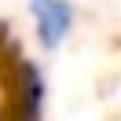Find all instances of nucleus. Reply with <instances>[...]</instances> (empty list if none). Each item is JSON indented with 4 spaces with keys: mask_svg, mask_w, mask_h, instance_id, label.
<instances>
[{
    "mask_svg": "<svg viewBox=\"0 0 121 121\" xmlns=\"http://www.w3.org/2000/svg\"><path fill=\"white\" fill-rule=\"evenodd\" d=\"M33 11V26H37V37L44 48H59L66 40L70 26H73V11H70L66 0H30Z\"/></svg>",
    "mask_w": 121,
    "mask_h": 121,
    "instance_id": "f257e3e1",
    "label": "nucleus"
}]
</instances>
